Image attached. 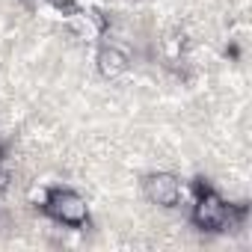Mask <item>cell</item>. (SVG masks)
<instances>
[{
  "mask_svg": "<svg viewBox=\"0 0 252 252\" xmlns=\"http://www.w3.org/2000/svg\"><path fill=\"white\" fill-rule=\"evenodd\" d=\"M193 217H196V222H199L202 228L217 231V228H225L231 211H228V205H225L220 196H214L211 190H205V193L199 196V205H196V214H193Z\"/></svg>",
  "mask_w": 252,
  "mask_h": 252,
  "instance_id": "obj_2",
  "label": "cell"
},
{
  "mask_svg": "<svg viewBox=\"0 0 252 252\" xmlns=\"http://www.w3.org/2000/svg\"><path fill=\"white\" fill-rule=\"evenodd\" d=\"M48 211H51L60 222H65V225H83V222H86V202H83L77 193H71V190H57V193H51Z\"/></svg>",
  "mask_w": 252,
  "mask_h": 252,
  "instance_id": "obj_1",
  "label": "cell"
},
{
  "mask_svg": "<svg viewBox=\"0 0 252 252\" xmlns=\"http://www.w3.org/2000/svg\"><path fill=\"white\" fill-rule=\"evenodd\" d=\"M101 71H104V74H119V71H125V57L116 54V51H104V54H101Z\"/></svg>",
  "mask_w": 252,
  "mask_h": 252,
  "instance_id": "obj_4",
  "label": "cell"
},
{
  "mask_svg": "<svg viewBox=\"0 0 252 252\" xmlns=\"http://www.w3.org/2000/svg\"><path fill=\"white\" fill-rule=\"evenodd\" d=\"M146 193H149L152 202L172 208V205L181 199V184H178L172 175H152V178L146 181Z\"/></svg>",
  "mask_w": 252,
  "mask_h": 252,
  "instance_id": "obj_3",
  "label": "cell"
}]
</instances>
